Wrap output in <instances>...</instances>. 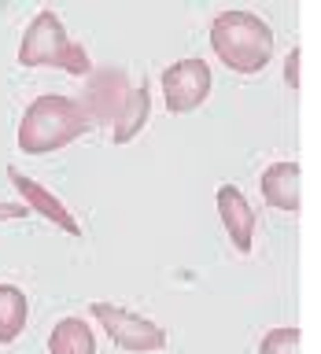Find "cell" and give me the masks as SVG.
Returning <instances> with one entry per match:
<instances>
[{
	"label": "cell",
	"instance_id": "cell-1",
	"mask_svg": "<svg viewBox=\"0 0 321 354\" xmlns=\"http://www.w3.org/2000/svg\"><path fill=\"white\" fill-rule=\"evenodd\" d=\"M210 48L229 71L259 74L273 59V30L270 22L251 15V11H221L210 22Z\"/></svg>",
	"mask_w": 321,
	"mask_h": 354
},
{
	"label": "cell",
	"instance_id": "cell-2",
	"mask_svg": "<svg viewBox=\"0 0 321 354\" xmlns=\"http://www.w3.org/2000/svg\"><path fill=\"white\" fill-rule=\"evenodd\" d=\"M89 129H93V122L85 118L77 100L37 96L19 122V151H26V155L59 151L66 144H74L77 137H85Z\"/></svg>",
	"mask_w": 321,
	"mask_h": 354
},
{
	"label": "cell",
	"instance_id": "cell-3",
	"mask_svg": "<svg viewBox=\"0 0 321 354\" xmlns=\"http://www.w3.org/2000/svg\"><path fill=\"white\" fill-rule=\"evenodd\" d=\"M19 66H59V71L74 74V77L93 71L85 48L66 37L55 11H37L33 15V22L26 26L22 44H19Z\"/></svg>",
	"mask_w": 321,
	"mask_h": 354
},
{
	"label": "cell",
	"instance_id": "cell-4",
	"mask_svg": "<svg viewBox=\"0 0 321 354\" xmlns=\"http://www.w3.org/2000/svg\"><path fill=\"white\" fill-rule=\"evenodd\" d=\"M89 314L100 321V328H104L122 351L144 354V351H163L166 347V328H159L155 321L140 317V314H133V310H122L115 303H100L96 299V303L89 306Z\"/></svg>",
	"mask_w": 321,
	"mask_h": 354
},
{
	"label": "cell",
	"instance_id": "cell-5",
	"mask_svg": "<svg viewBox=\"0 0 321 354\" xmlns=\"http://www.w3.org/2000/svg\"><path fill=\"white\" fill-rule=\"evenodd\" d=\"M210 96V66L203 59H177L163 71V100L170 115H188Z\"/></svg>",
	"mask_w": 321,
	"mask_h": 354
},
{
	"label": "cell",
	"instance_id": "cell-6",
	"mask_svg": "<svg viewBox=\"0 0 321 354\" xmlns=\"http://www.w3.org/2000/svg\"><path fill=\"white\" fill-rule=\"evenodd\" d=\"M129 77L126 71H118V66H111V71H96L93 82H89L85 96L77 100V107L85 111L89 122H115L122 104H126L129 96Z\"/></svg>",
	"mask_w": 321,
	"mask_h": 354
},
{
	"label": "cell",
	"instance_id": "cell-7",
	"mask_svg": "<svg viewBox=\"0 0 321 354\" xmlns=\"http://www.w3.org/2000/svg\"><path fill=\"white\" fill-rule=\"evenodd\" d=\"M8 177H11L15 192L22 196V203H26L30 210H37L41 218H48L52 225H59L63 232H71V236H77V232H82V225H77V218L66 210V203H63V199H55L44 185H37V181H33V177H26V174H19L15 166L8 170Z\"/></svg>",
	"mask_w": 321,
	"mask_h": 354
},
{
	"label": "cell",
	"instance_id": "cell-8",
	"mask_svg": "<svg viewBox=\"0 0 321 354\" xmlns=\"http://www.w3.org/2000/svg\"><path fill=\"white\" fill-rule=\"evenodd\" d=\"M214 199H218V214H221V225H226L232 248L248 254L251 243H255V210H251V203L244 199V192L237 185H221Z\"/></svg>",
	"mask_w": 321,
	"mask_h": 354
},
{
	"label": "cell",
	"instance_id": "cell-9",
	"mask_svg": "<svg viewBox=\"0 0 321 354\" xmlns=\"http://www.w3.org/2000/svg\"><path fill=\"white\" fill-rule=\"evenodd\" d=\"M299 177H303V174H299V162H292V159L266 166V170H262V181H259L262 199H266L270 207H277V210L295 214L299 203H303V181H299Z\"/></svg>",
	"mask_w": 321,
	"mask_h": 354
},
{
	"label": "cell",
	"instance_id": "cell-10",
	"mask_svg": "<svg viewBox=\"0 0 321 354\" xmlns=\"http://www.w3.org/2000/svg\"><path fill=\"white\" fill-rule=\"evenodd\" d=\"M48 354H96L93 328L82 317H63L48 336Z\"/></svg>",
	"mask_w": 321,
	"mask_h": 354
},
{
	"label": "cell",
	"instance_id": "cell-11",
	"mask_svg": "<svg viewBox=\"0 0 321 354\" xmlns=\"http://www.w3.org/2000/svg\"><path fill=\"white\" fill-rule=\"evenodd\" d=\"M30 303L15 284H0V343H15L19 332L26 328Z\"/></svg>",
	"mask_w": 321,
	"mask_h": 354
},
{
	"label": "cell",
	"instance_id": "cell-12",
	"mask_svg": "<svg viewBox=\"0 0 321 354\" xmlns=\"http://www.w3.org/2000/svg\"><path fill=\"white\" fill-rule=\"evenodd\" d=\"M148 88L137 85V88H129V96H126V104H122L118 111V118H115V140L118 144H129L137 133L148 126Z\"/></svg>",
	"mask_w": 321,
	"mask_h": 354
},
{
	"label": "cell",
	"instance_id": "cell-13",
	"mask_svg": "<svg viewBox=\"0 0 321 354\" xmlns=\"http://www.w3.org/2000/svg\"><path fill=\"white\" fill-rule=\"evenodd\" d=\"M259 354H299V328H270L259 343Z\"/></svg>",
	"mask_w": 321,
	"mask_h": 354
},
{
	"label": "cell",
	"instance_id": "cell-14",
	"mask_svg": "<svg viewBox=\"0 0 321 354\" xmlns=\"http://www.w3.org/2000/svg\"><path fill=\"white\" fill-rule=\"evenodd\" d=\"M299 59H303V52L299 48H292L288 52V59H284V77H288V88H292V93H299Z\"/></svg>",
	"mask_w": 321,
	"mask_h": 354
},
{
	"label": "cell",
	"instance_id": "cell-15",
	"mask_svg": "<svg viewBox=\"0 0 321 354\" xmlns=\"http://www.w3.org/2000/svg\"><path fill=\"white\" fill-rule=\"evenodd\" d=\"M30 214L26 203H0V221H22Z\"/></svg>",
	"mask_w": 321,
	"mask_h": 354
}]
</instances>
